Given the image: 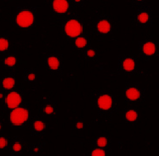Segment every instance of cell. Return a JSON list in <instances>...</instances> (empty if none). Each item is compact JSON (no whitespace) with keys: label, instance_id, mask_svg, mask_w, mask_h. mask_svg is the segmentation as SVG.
Wrapping results in <instances>:
<instances>
[{"label":"cell","instance_id":"1","mask_svg":"<svg viewBox=\"0 0 159 156\" xmlns=\"http://www.w3.org/2000/svg\"><path fill=\"white\" fill-rule=\"evenodd\" d=\"M38 7L34 5L17 6L10 15V25L16 29L25 31L35 28L38 24Z\"/></svg>","mask_w":159,"mask_h":156},{"label":"cell","instance_id":"2","mask_svg":"<svg viewBox=\"0 0 159 156\" xmlns=\"http://www.w3.org/2000/svg\"><path fill=\"white\" fill-rule=\"evenodd\" d=\"M60 33L64 40L71 42L73 39L86 33L84 21L79 14L71 11L61 20L60 23Z\"/></svg>","mask_w":159,"mask_h":156},{"label":"cell","instance_id":"3","mask_svg":"<svg viewBox=\"0 0 159 156\" xmlns=\"http://www.w3.org/2000/svg\"><path fill=\"white\" fill-rule=\"evenodd\" d=\"M93 100L94 108L100 117H109L117 111V99L114 93L109 90L101 89L94 92Z\"/></svg>","mask_w":159,"mask_h":156},{"label":"cell","instance_id":"4","mask_svg":"<svg viewBox=\"0 0 159 156\" xmlns=\"http://www.w3.org/2000/svg\"><path fill=\"white\" fill-rule=\"evenodd\" d=\"M116 70L119 74L129 77L143 76L146 73L141 68L140 58L131 54H122L118 56Z\"/></svg>","mask_w":159,"mask_h":156},{"label":"cell","instance_id":"5","mask_svg":"<svg viewBox=\"0 0 159 156\" xmlns=\"http://www.w3.org/2000/svg\"><path fill=\"white\" fill-rule=\"evenodd\" d=\"M33 119L32 110L28 103L25 102L20 107L10 111L9 113V125L12 129L23 130L29 125L30 121Z\"/></svg>","mask_w":159,"mask_h":156},{"label":"cell","instance_id":"6","mask_svg":"<svg viewBox=\"0 0 159 156\" xmlns=\"http://www.w3.org/2000/svg\"><path fill=\"white\" fill-rule=\"evenodd\" d=\"M115 31V24L113 19L107 13H100L94 19L92 32L94 35L99 37H109Z\"/></svg>","mask_w":159,"mask_h":156},{"label":"cell","instance_id":"7","mask_svg":"<svg viewBox=\"0 0 159 156\" xmlns=\"http://www.w3.org/2000/svg\"><path fill=\"white\" fill-rule=\"evenodd\" d=\"M43 69L50 74L61 77L64 74V59L56 52H49L43 55Z\"/></svg>","mask_w":159,"mask_h":156},{"label":"cell","instance_id":"8","mask_svg":"<svg viewBox=\"0 0 159 156\" xmlns=\"http://www.w3.org/2000/svg\"><path fill=\"white\" fill-rule=\"evenodd\" d=\"M133 23L141 29H150L154 25L153 9L146 3L142 6L138 7L134 14Z\"/></svg>","mask_w":159,"mask_h":156},{"label":"cell","instance_id":"9","mask_svg":"<svg viewBox=\"0 0 159 156\" xmlns=\"http://www.w3.org/2000/svg\"><path fill=\"white\" fill-rule=\"evenodd\" d=\"M146 91L145 88L137 83H127L124 85V99L126 105L140 103L146 100Z\"/></svg>","mask_w":159,"mask_h":156},{"label":"cell","instance_id":"10","mask_svg":"<svg viewBox=\"0 0 159 156\" xmlns=\"http://www.w3.org/2000/svg\"><path fill=\"white\" fill-rule=\"evenodd\" d=\"M138 57L147 62L157 60L159 57V42L156 39H146L138 43Z\"/></svg>","mask_w":159,"mask_h":156},{"label":"cell","instance_id":"11","mask_svg":"<svg viewBox=\"0 0 159 156\" xmlns=\"http://www.w3.org/2000/svg\"><path fill=\"white\" fill-rule=\"evenodd\" d=\"M26 102H25V94L22 89L16 87L13 91L8 92L6 95L4 103V110L11 111L20 107Z\"/></svg>","mask_w":159,"mask_h":156},{"label":"cell","instance_id":"12","mask_svg":"<svg viewBox=\"0 0 159 156\" xmlns=\"http://www.w3.org/2000/svg\"><path fill=\"white\" fill-rule=\"evenodd\" d=\"M72 11V7L70 1H57L53 0L49 3V12L55 17H66Z\"/></svg>","mask_w":159,"mask_h":156},{"label":"cell","instance_id":"13","mask_svg":"<svg viewBox=\"0 0 159 156\" xmlns=\"http://www.w3.org/2000/svg\"><path fill=\"white\" fill-rule=\"evenodd\" d=\"M30 136L32 137H43L48 130V124L43 118H33L29 124Z\"/></svg>","mask_w":159,"mask_h":156},{"label":"cell","instance_id":"14","mask_svg":"<svg viewBox=\"0 0 159 156\" xmlns=\"http://www.w3.org/2000/svg\"><path fill=\"white\" fill-rule=\"evenodd\" d=\"M42 112L47 117H56L58 115V106L51 97L44 95L42 97Z\"/></svg>","mask_w":159,"mask_h":156},{"label":"cell","instance_id":"15","mask_svg":"<svg viewBox=\"0 0 159 156\" xmlns=\"http://www.w3.org/2000/svg\"><path fill=\"white\" fill-rule=\"evenodd\" d=\"M71 49L74 50L76 51L83 52L86 49H88L92 45V38L90 34L84 33L83 35L79 36L77 39H73L71 42H70Z\"/></svg>","mask_w":159,"mask_h":156},{"label":"cell","instance_id":"16","mask_svg":"<svg viewBox=\"0 0 159 156\" xmlns=\"http://www.w3.org/2000/svg\"><path fill=\"white\" fill-rule=\"evenodd\" d=\"M10 156H23L26 152V141L20 136L12 137V142L10 145Z\"/></svg>","mask_w":159,"mask_h":156},{"label":"cell","instance_id":"17","mask_svg":"<svg viewBox=\"0 0 159 156\" xmlns=\"http://www.w3.org/2000/svg\"><path fill=\"white\" fill-rule=\"evenodd\" d=\"M123 119L124 122L129 125H136L140 121V112L139 108L134 106H128L124 110Z\"/></svg>","mask_w":159,"mask_h":156},{"label":"cell","instance_id":"18","mask_svg":"<svg viewBox=\"0 0 159 156\" xmlns=\"http://www.w3.org/2000/svg\"><path fill=\"white\" fill-rule=\"evenodd\" d=\"M17 87L16 75L13 72H10L7 74L3 75L0 79V88L4 92H10Z\"/></svg>","mask_w":159,"mask_h":156},{"label":"cell","instance_id":"19","mask_svg":"<svg viewBox=\"0 0 159 156\" xmlns=\"http://www.w3.org/2000/svg\"><path fill=\"white\" fill-rule=\"evenodd\" d=\"M20 63L19 56L16 53H8L3 56L2 66L4 69L10 72L16 71Z\"/></svg>","mask_w":159,"mask_h":156},{"label":"cell","instance_id":"20","mask_svg":"<svg viewBox=\"0 0 159 156\" xmlns=\"http://www.w3.org/2000/svg\"><path fill=\"white\" fill-rule=\"evenodd\" d=\"M91 145L93 147H97L102 149L111 150L112 140L107 135H100L95 137L91 141Z\"/></svg>","mask_w":159,"mask_h":156},{"label":"cell","instance_id":"21","mask_svg":"<svg viewBox=\"0 0 159 156\" xmlns=\"http://www.w3.org/2000/svg\"><path fill=\"white\" fill-rule=\"evenodd\" d=\"M46 144L44 142H37L28 145L26 149L27 154L32 156H45L46 154Z\"/></svg>","mask_w":159,"mask_h":156},{"label":"cell","instance_id":"22","mask_svg":"<svg viewBox=\"0 0 159 156\" xmlns=\"http://www.w3.org/2000/svg\"><path fill=\"white\" fill-rule=\"evenodd\" d=\"M39 73L35 69L30 68L24 70L22 73L23 81L26 83V85H33L39 81Z\"/></svg>","mask_w":159,"mask_h":156},{"label":"cell","instance_id":"23","mask_svg":"<svg viewBox=\"0 0 159 156\" xmlns=\"http://www.w3.org/2000/svg\"><path fill=\"white\" fill-rule=\"evenodd\" d=\"M11 49V39L8 34L0 33V55H5L10 53Z\"/></svg>","mask_w":159,"mask_h":156},{"label":"cell","instance_id":"24","mask_svg":"<svg viewBox=\"0 0 159 156\" xmlns=\"http://www.w3.org/2000/svg\"><path fill=\"white\" fill-rule=\"evenodd\" d=\"M82 54H83V57L86 62H95L99 58V50L92 46L84 50L82 52Z\"/></svg>","mask_w":159,"mask_h":156},{"label":"cell","instance_id":"25","mask_svg":"<svg viewBox=\"0 0 159 156\" xmlns=\"http://www.w3.org/2000/svg\"><path fill=\"white\" fill-rule=\"evenodd\" d=\"M12 142V137L9 135H0V152L9 151Z\"/></svg>","mask_w":159,"mask_h":156},{"label":"cell","instance_id":"26","mask_svg":"<svg viewBox=\"0 0 159 156\" xmlns=\"http://www.w3.org/2000/svg\"><path fill=\"white\" fill-rule=\"evenodd\" d=\"M111 150L102 149L97 147H91L89 150L88 156H111Z\"/></svg>","mask_w":159,"mask_h":156},{"label":"cell","instance_id":"27","mask_svg":"<svg viewBox=\"0 0 159 156\" xmlns=\"http://www.w3.org/2000/svg\"><path fill=\"white\" fill-rule=\"evenodd\" d=\"M86 128V123L85 121L82 117H78L75 120L73 123V129L76 131H83Z\"/></svg>","mask_w":159,"mask_h":156},{"label":"cell","instance_id":"28","mask_svg":"<svg viewBox=\"0 0 159 156\" xmlns=\"http://www.w3.org/2000/svg\"><path fill=\"white\" fill-rule=\"evenodd\" d=\"M72 9H82L85 5V1L84 0H70Z\"/></svg>","mask_w":159,"mask_h":156},{"label":"cell","instance_id":"29","mask_svg":"<svg viewBox=\"0 0 159 156\" xmlns=\"http://www.w3.org/2000/svg\"><path fill=\"white\" fill-rule=\"evenodd\" d=\"M6 92H4L3 91H2L1 89H0V102H3L4 100H5V97H6Z\"/></svg>","mask_w":159,"mask_h":156},{"label":"cell","instance_id":"30","mask_svg":"<svg viewBox=\"0 0 159 156\" xmlns=\"http://www.w3.org/2000/svg\"><path fill=\"white\" fill-rule=\"evenodd\" d=\"M2 134H3V122L0 119V135H2Z\"/></svg>","mask_w":159,"mask_h":156},{"label":"cell","instance_id":"31","mask_svg":"<svg viewBox=\"0 0 159 156\" xmlns=\"http://www.w3.org/2000/svg\"><path fill=\"white\" fill-rule=\"evenodd\" d=\"M25 156H32V155H29V154H26V155H25Z\"/></svg>","mask_w":159,"mask_h":156},{"label":"cell","instance_id":"32","mask_svg":"<svg viewBox=\"0 0 159 156\" xmlns=\"http://www.w3.org/2000/svg\"><path fill=\"white\" fill-rule=\"evenodd\" d=\"M0 89H1V88H0Z\"/></svg>","mask_w":159,"mask_h":156}]
</instances>
